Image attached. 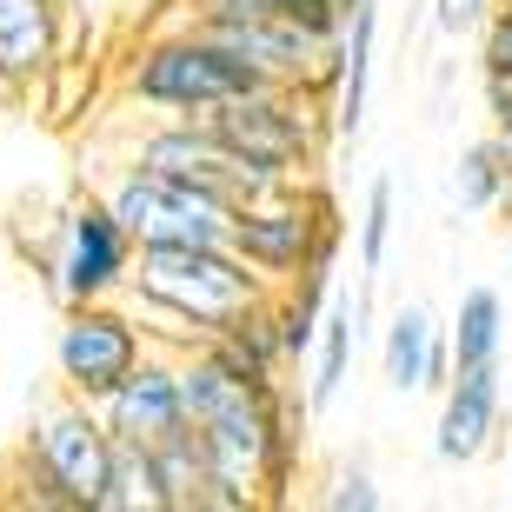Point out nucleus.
<instances>
[{
    "instance_id": "obj_1",
    "label": "nucleus",
    "mask_w": 512,
    "mask_h": 512,
    "mask_svg": "<svg viewBox=\"0 0 512 512\" xmlns=\"http://www.w3.org/2000/svg\"><path fill=\"white\" fill-rule=\"evenodd\" d=\"M260 87L247 60H233L220 40H207L193 20H173L160 34H140L127 47L114 74L120 107H140V114H180V120H207L213 107H227L233 94Z\"/></svg>"
},
{
    "instance_id": "obj_2",
    "label": "nucleus",
    "mask_w": 512,
    "mask_h": 512,
    "mask_svg": "<svg viewBox=\"0 0 512 512\" xmlns=\"http://www.w3.org/2000/svg\"><path fill=\"white\" fill-rule=\"evenodd\" d=\"M213 133L233 147V160L266 180H313L333 147L326 127V94L293 87V80H260L247 94H233L227 107H213Z\"/></svg>"
},
{
    "instance_id": "obj_3",
    "label": "nucleus",
    "mask_w": 512,
    "mask_h": 512,
    "mask_svg": "<svg viewBox=\"0 0 512 512\" xmlns=\"http://www.w3.org/2000/svg\"><path fill=\"white\" fill-rule=\"evenodd\" d=\"M340 233H346L340 207H333V193H326L320 173H313V180H286V187L260 193L247 207H233L227 247L240 253L266 286H286L313 260H333V253H340Z\"/></svg>"
},
{
    "instance_id": "obj_4",
    "label": "nucleus",
    "mask_w": 512,
    "mask_h": 512,
    "mask_svg": "<svg viewBox=\"0 0 512 512\" xmlns=\"http://www.w3.org/2000/svg\"><path fill=\"white\" fill-rule=\"evenodd\" d=\"M94 193L114 207V220L127 227L133 247H227V233H233L227 193L153 173V167H133V160H114Z\"/></svg>"
},
{
    "instance_id": "obj_5",
    "label": "nucleus",
    "mask_w": 512,
    "mask_h": 512,
    "mask_svg": "<svg viewBox=\"0 0 512 512\" xmlns=\"http://www.w3.org/2000/svg\"><path fill=\"white\" fill-rule=\"evenodd\" d=\"M127 286L180 306V313L200 320L207 333L233 326L253 300L273 293L233 247H133V280Z\"/></svg>"
},
{
    "instance_id": "obj_6",
    "label": "nucleus",
    "mask_w": 512,
    "mask_h": 512,
    "mask_svg": "<svg viewBox=\"0 0 512 512\" xmlns=\"http://www.w3.org/2000/svg\"><path fill=\"white\" fill-rule=\"evenodd\" d=\"M40 273H47V293H54L60 306L120 300V293H127L133 240L94 187L74 193V200L54 213V233H47V247H40Z\"/></svg>"
},
{
    "instance_id": "obj_7",
    "label": "nucleus",
    "mask_w": 512,
    "mask_h": 512,
    "mask_svg": "<svg viewBox=\"0 0 512 512\" xmlns=\"http://www.w3.org/2000/svg\"><path fill=\"white\" fill-rule=\"evenodd\" d=\"M107 453H114V433H107V419L94 413V399L54 386V393L34 406V419H27L14 459H20V466H34V473H47L80 512H94L100 486H107Z\"/></svg>"
},
{
    "instance_id": "obj_8",
    "label": "nucleus",
    "mask_w": 512,
    "mask_h": 512,
    "mask_svg": "<svg viewBox=\"0 0 512 512\" xmlns=\"http://www.w3.org/2000/svg\"><path fill=\"white\" fill-rule=\"evenodd\" d=\"M147 360V333L127 313V300H80L60 306L54 333V380L80 399H100L114 380H127Z\"/></svg>"
},
{
    "instance_id": "obj_9",
    "label": "nucleus",
    "mask_w": 512,
    "mask_h": 512,
    "mask_svg": "<svg viewBox=\"0 0 512 512\" xmlns=\"http://www.w3.org/2000/svg\"><path fill=\"white\" fill-rule=\"evenodd\" d=\"M120 160L133 167H153V173H173V180H193V187H213L233 200V147L213 133V120H180V114H147L140 133L120 140Z\"/></svg>"
},
{
    "instance_id": "obj_10",
    "label": "nucleus",
    "mask_w": 512,
    "mask_h": 512,
    "mask_svg": "<svg viewBox=\"0 0 512 512\" xmlns=\"http://www.w3.org/2000/svg\"><path fill=\"white\" fill-rule=\"evenodd\" d=\"M94 413L107 419L114 439H140V446H160L167 433L187 426V406H180V373H173V353L147 346V360L133 366L127 380H114L94 399Z\"/></svg>"
},
{
    "instance_id": "obj_11",
    "label": "nucleus",
    "mask_w": 512,
    "mask_h": 512,
    "mask_svg": "<svg viewBox=\"0 0 512 512\" xmlns=\"http://www.w3.org/2000/svg\"><path fill=\"white\" fill-rule=\"evenodd\" d=\"M506 433V380L499 366H473V373H453L446 393H439V426H433V453L446 466H473L486 459Z\"/></svg>"
},
{
    "instance_id": "obj_12",
    "label": "nucleus",
    "mask_w": 512,
    "mask_h": 512,
    "mask_svg": "<svg viewBox=\"0 0 512 512\" xmlns=\"http://www.w3.org/2000/svg\"><path fill=\"white\" fill-rule=\"evenodd\" d=\"M60 60V7L54 0H0V80L14 94H47Z\"/></svg>"
},
{
    "instance_id": "obj_13",
    "label": "nucleus",
    "mask_w": 512,
    "mask_h": 512,
    "mask_svg": "<svg viewBox=\"0 0 512 512\" xmlns=\"http://www.w3.org/2000/svg\"><path fill=\"white\" fill-rule=\"evenodd\" d=\"M373 47H380V0H353V14H346V34H340V67H333V94H326V127H333V147L360 140V127H366Z\"/></svg>"
},
{
    "instance_id": "obj_14",
    "label": "nucleus",
    "mask_w": 512,
    "mask_h": 512,
    "mask_svg": "<svg viewBox=\"0 0 512 512\" xmlns=\"http://www.w3.org/2000/svg\"><path fill=\"white\" fill-rule=\"evenodd\" d=\"M153 466H160L167 512H247L240 499H233L227 479L213 473V459H207V446H200L193 426H180V433L160 439V446H153Z\"/></svg>"
},
{
    "instance_id": "obj_15",
    "label": "nucleus",
    "mask_w": 512,
    "mask_h": 512,
    "mask_svg": "<svg viewBox=\"0 0 512 512\" xmlns=\"http://www.w3.org/2000/svg\"><path fill=\"white\" fill-rule=\"evenodd\" d=\"M353 353H360V326H353V293H333L320 313V333H313V353H306V406L326 413L340 399L346 373H353Z\"/></svg>"
},
{
    "instance_id": "obj_16",
    "label": "nucleus",
    "mask_w": 512,
    "mask_h": 512,
    "mask_svg": "<svg viewBox=\"0 0 512 512\" xmlns=\"http://www.w3.org/2000/svg\"><path fill=\"white\" fill-rule=\"evenodd\" d=\"M446 340H453V373L499 366L506 360V300H499L493 286H466L453 326H446Z\"/></svg>"
},
{
    "instance_id": "obj_17",
    "label": "nucleus",
    "mask_w": 512,
    "mask_h": 512,
    "mask_svg": "<svg viewBox=\"0 0 512 512\" xmlns=\"http://www.w3.org/2000/svg\"><path fill=\"white\" fill-rule=\"evenodd\" d=\"M94 512H167L153 446H140V439H114V453H107V486H100Z\"/></svg>"
},
{
    "instance_id": "obj_18",
    "label": "nucleus",
    "mask_w": 512,
    "mask_h": 512,
    "mask_svg": "<svg viewBox=\"0 0 512 512\" xmlns=\"http://www.w3.org/2000/svg\"><path fill=\"white\" fill-rule=\"evenodd\" d=\"M439 320L433 306H399L393 320H386V346H380V366H386V386L393 393H419V366H426V346H433Z\"/></svg>"
},
{
    "instance_id": "obj_19",
    "label": "nucleus",
    "mask_w": 512,
    "mask_h": 512,
    "mask_svg": "<svg viewBox=\"0 0 512 512\" xmlns=\"http://www.w3.org/2000/svg\"><path fill=\"white\" fill-rule=\"evenodd\" d=\"M506 160H499L493 147V133L486 140H473V147L459 153V167H453V200L466 213H499V200H506Z\"/></svg>"
},
{
    "instance_id": "obj_20",
    "label": "nucleus",
    "mask_w": 512,
    "mask_h": 512,
    "mask_svg": "<svg viewBox=\"0 0 512 512\" xmlns=\"http://www.w3.org/2000/svg\"><path fill=\"white\" fill-rule=\"evenodd\" d=\"M180 7L187 14H293L333 40L346 34V14H353V0H180Z\"/></svg>"
},
{
    "instance_id": "obj_21",
    "label": "nucleus",
    "mask_w": 512,
    "mask_h": 512,
    "mask_svg": "<svg viewBox=\"0 0 512 512\" xmlns=\"http://www.w3.org/2000/svg\"><path fill=\"white\" fill-rule=\"evenodd\" d=\"M393 180H373L366 187V207H360V273H380L386 266V247H393Z\"/></svg>"
},
{
    "instance_id": "obj_22",
    "label": "nucleus",
    "mask_w": 512,
    "mask_h": 512,
    "mask_svg": "<svg viewBox=\"0 0 512 512\" xmlns=\"http://www.w3.org/2000/svg\"><path fill=\"white\" fill-rule=\"evenodd\" d=\"M320 506H326V512H380L386 493L373 486V473H366V466H340V473L326 479Z\"/></svg>"
},
{
    "instance_id": "obj_23",
    "label": "nucleus",
    "mask_w": 512,
    "mask_h": 512,
    "mask_svg": "<svg viewBox=\"0 0 512 512\" xmlns=\"http://www.w3.org/2000/svg\"><path fill=\"white\" fill-rule=\"evenodd\" d=\"M499 0H433V27L446 40H466V34H479L486 27V14H493Z\"/></svg>"
},
{
    "instance_id": "obj_24",
    "label": "nucleus",
    "mask_w": 512,
    "mask_h": 512,
    "mask_svg": "<svg viewBox=\"0 0 512 512\" xmlns=\"http://www.w3.org/2000/svg\"><path fill=\"white\" fill-rule=\"evenodd\" d=\"M479 100H486V120H493V127H506V120H512V67L479 60Z\"/></svg>"
},
{
    "instance_id": "obj_25",
    "label": "nucleus",
    "mask_w": 512,
    "mask_h": 512,
    "mask_svg": "<svg viewBox=\"0 0 512 512\" xmlns=\"http://www.w3.org/2000/svg\"><path fill=\"white\" fill-rule=\"evenodd\" d=\"M479 60H493V67H512V0H499L486 27H479Z\"/></svg>"
},
{
    "instance_id": "obj_26",
    "label": "nucleus",
    "mask_w": 512,
    "mask_h": 512,
    "mask_svg": "<svg viewBox=\"0 0 512 512\" xmlns=\"http://www.w3.org/2000/svg\"><path fill=\"white\" fill-rule=\"evenodd\" d=\"M446 380H453V340L439 326L433 346H426V366H419V393H446Z\"/></svg>"
},
{
    "instance_id": "obj_27",
    "label": "nucleus",
    "mask_w": 512,
    "mask_h": 512,
    "mask_svg": "<svg viewBox=\"0 0 512 512\" xmlns=\"http://www.w3.org/2000/svg\"><path fill=\"white\" fill-rule=\"evenodd\" d=\"M493 147H499V160H506V173H512V120H506V127H493Z\"/></svg>"
}]
</instances>
